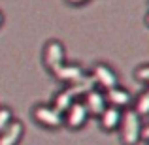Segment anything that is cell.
Returning <instances> with one entry per match:
<instances>
[{"label":"cell","instance_id":"obj_1","mask_svg":"<svg viewBox=\"0 0 149 145\" xmlns=\"http://www.w3.org/2000/svg\"><path fill=\"white\" fill-rule=\"evenodd\" d=\"M142 130H143L142 117L132 108L125 109L123 121H121V126H119V136L123 145H138L142 142Z\"/></svg>","mask_w":149,"mask_h":145},{"label":"cell","instance_id":"obj_2","mask_svg":"<svg viewBox=\"0 0 149 145\" xmlns=\"http://www.w3.org/2000/svg\"><path fill=\"white\" fill-rule=\"evenodd\" d=\"M32 119L36 121L40 126L47 128V130H58L61 126H64V115L55 108L53 104H38L32 111Z\"/></svg>","mask_w":149,"mask_h":145},{"label":"cell","instance_id":"obj_3","mask_svg":"<svg viewBox=\"0 0 149 145\" xmlns=\"http://www.w3.org/2000/svg\"><path fill=\"white\" fill-rule=\"evenodd\" d=\"M89 76H91L95 87L102 89V91H109V89H113V87L119 85V76H117V72L109 64H106V62L95 64V68L91 70Z\"/></svg>","mask_w":149,"mask_h":145},{"label":"cell","instance_id":"obj_4","mask_svg":"<svg viewBox=\"0 0 149 145\" xmlns=\"http://www.w3.org/2000/svg\"><path fill=\"white\" fill-rule=\"evenodd\" d=\"M64 62H66V49L62 45V42L49 40L44 45V66L51 74H55Z\"/></svg>","mask_w":149,"mask_h":145},{"label":"cell","instance_id":"obj_5","mask_svg":"<svg viewBox=\"0 0 149 145\" xmlns=\"http://www.w3.org/2000/svg\"><path fill=\"white\" fill-rule=\"evenodd\" d=\"M53 76L57 77L58 81H62L64 85H81V83H85V81L91 79V76L85 72L83 66L68 64V62H64V64H62Z\"/></svg>","mask_w":149,"mask_h":145},{"label":"cell","instance_id":"obj_6","mask_svg":"<svg viewBox=\"0 0 149 145\" xmlns=\"http://www.w3.org/2000/svg\"><path fill=\"white\" fill-rule=\"evenodd\" d=\"M89 111L87 105L83 104V100H76L68 109L64 111V126H68L70 130H81L89 121Z\"/></svg>","mask_w":149,"mask_h":145},{"label":"cell","instance_id":"obj_7","mask_svg":"<svg viewBox=\"0 0 149 145\" xmlns=\"http://www.w3.org/2000/svg\"><path fill=\"white\" fill-rule=\"evenodd\" d=\"M83 104L87 105V111L89 115H95L100 117L102 111L108 108V98H106V92L98 87H93L87 94L83 96Z\"/></svg>","mask_w":149,"mask_h":145},{"label":"cell","instance_id":"obj_8","mask_svg":"<svg viewBox=\"0 0 149 145\" xmlns=\"http://www.w3.org/2000/svg\"><path fill=\"white\" fill-rule=\"evenodd\" d=\"M123 113H125V109L108 105V108L102 111V115L98 117V119H100V128L104 132H115V130H119L121 121H123Z\"/></svg>","mask_w":149,"mask_h":145},{"label":"cell","instance_id":"obj_9","mask_svg":"<svg viewBox=\"0 0 149 145\" xmlns=\"http://www.w3.org/2000/svg\"><path fill=\"white\" fill-rule=\"evenodd\" d=\"M25 136V126L21 121L13 119L2 132H0V145H19Z\"/></svg>","mask_w":149,"mask_h":145},{"label":"cell","instance_id":"obj_10","mask_svg":"<svg viewBox=\"0 0 149 145\" xmlns=\"http://www.w3.org/2000/svg\"><path fill=\"white\" fill-rule=\"evenodd\" d=\"M106 98H108V105H113V108H119V109H128L130 108V102L132 96L127 89H123L121 85L109 89V91H104Z\"/></svg>","mask_w":149,"mask_h":145},{"label":"cell","instance_id":"obj_11","mask_svg":"<svg viewBox=\"0 0 149 145\" xmlns=\"http://www.w3.org/2000/svg\"><path fill=\"white\" fill-rule=\"evenodd\" d=\"M132 109H134L140 117H147L149 115V87L138 96V100H136V104H134Z\"/></svg>","mask_w":149,"mask_h":145},{"label":"cell","instance_id":"obj_12","mask_svg":"<svg viewBox=\"0 0 149 145\" xmlns=\"http://www.w3.org/2000/svg\"><path fill=\"white\" fill-rule=\"evenodd\" d=\"M11 121H13V111H11V108L2 105V108H0V132L8 126Z\"/></svg>","mask_w":149,"mask_h":145},{"label":"cell","instance_id":"obj_13","mask_svg":"<svg viewBox=\"0 0 149 145\" xmlns=\"http://www.w3.org/2000/svg\"><path fill=\"white\" fill-rule=\"evenodd\" d=\"M134 77L140 81V83H146L149 87V64H142L140 68H136Z\"/></svg>","mask_w":149,"mask_h":145},{"label":"cell","instance_id":"obj_14","mask_svg":"<svg viewBox=\"0 0 149 145\" xmlns=\"http://www.w3.org/2000/svg\"><path fill=\"white\" fill-rule=\"evenodd\" d=\"M142 139L149 143V124H143V130H142Z\"/></svg>","mask_w":149,"mask_h":145},{"label":"cell","instance_id":"obj_15","mask_svg":"<svg viewBox=\"0 0 149 145\" xmlns=\"http://www.w3.org/2000/svg\"><path fill=\"white\" fill-rule=\"evenodd\" d=\"M68 4H72V6H81V4H85V2H89V0H66Z\"/></svg>","mask_w":149,"mask_h":145},{"label":"cell","instance_id":"obj_16","mask_svg":"<svg viewBox=\"0 0 149 145\" xmlns=\"http://www.w3.org/2000/svg\"><path fill=\"white\" fill-rule=\"evenodd\" d=\"M2 23H4V13L0 11V26H2Z\"/></svg>","mask_w":149,"mask_h":145},{"label":"cell","instance_id":"obj_17","mask_svg":"<svg viewBox=\"0 0 149 145\" xmlns=\"http://www.w3.org/2000/svg\"><path fill=\"white\" fill-rule=\"evenodd\" d=\"M146 25L149 26V13H147V17H146Z\"/></svg>","mask_w":149,"mask_h":145}]
</instances>
